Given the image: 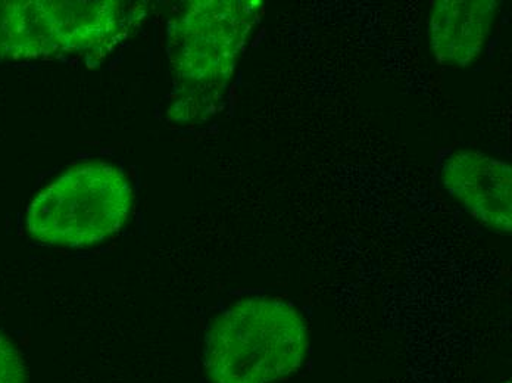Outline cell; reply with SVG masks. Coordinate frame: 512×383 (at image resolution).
I'll return each mask as SVG.
<instances>
[{
    "label": "cell",
    "mask_w": 512,
    "mask_h": 383,
    "mask_svg": "<svg viewBox=\"0 0 512 383\" xmlns=\"http://www.w3.org/2000/svg\"><path fill=\"white\" fill-rule=\"evenodd\" d=\"M121 24L123 8L114 0H0V61L101 51Z\"/></svg>",
    "instance_id": "277c9868"
},
{
    "label": "cell",
    "mask_w": 512,
    "mask_h": 383,
    "mask_svg": "<svg viewBox=\"0 0 512 383\" xmlns=\"http://www.w3.org/2000/svg\"><path fill=\"white\" fill-rule=\"evenodd\" d=\"M262 11L259 0H196L181 9L168 28L170 121L201 124L218 111Z\"/></svg>",
    "instance_id": "6da1fadb"
},
{
    "label": "cell",
    "mask_w": 512,
    "mask_h": 383,
    "mask_svg": "<svg viewBox=\"0 0 512 383\" xmlns=\"http://www.w3.org/2000/svg\"><path fill=\"white\" fill-rule=\"evenodd\" d=\"M439 182L471 219L490 232L511 235L510 163L479 149H455L440 161Z\"/></svg>",
    "instance_id": "5b68a950"
},
{
    "label": "cell",
    "mask_w": 512,
    "mask_h": 383,
    "mask_svg": "<svg viewBox=\"0 0 512 383\" xmlns=\"http://www.w3.org/2000/svg\"><path fill=\"white\" fill-rule=\"evenodd\" d=\"M0 383H27V367L17 345L0 330Z\"/></svg>",
    "instance_id": "52a82bcc"
},
{
    "label": "cell",
    "mask_w": 512,
    "mask_h": 383,
    "mask_svg": "<svg viewBox=\"0 0 512 383\" xmlns=\"http://www.w3.org/2000/svg\"><path fill=\"white\" fill-rule=\"evenodd\" d=\"M131 207L133 188L120 167L101 161L80 164L31 201L27 232L51 247H92L123 229Z\"/></svg>",
    "instance_id": "3957f363"
},
{
    "label": "cell",
    "mask_w": 512,
    "mask_h": 383,
    "mask_svg": "<svg viewBox=\"0 0 512 383\" xmlns=\"http://www.w3.org/2000/svg\"><path fill=\"white\" fill-rule=\"evenodd\" d=\"M309 329L304 313L282 298L256 295L224 308L205 336L209 383H276L304 367Z\"/></svg>",
    "instance_id": "7a4b0ae2"
},
{
    "label": "cell",
    "mask_w": 512,
    "mask_h": 383,
    "mask_svg": "<svg viewBox=\"0 0 512 383\" xmlns=\"http://www.w3.org/2000/svg\"><path fill=\"white\" fill-rule=\"evenodd\" d=\"M495 0H440L429 17L432 54L443 67H468L485 51L498 17Z\"/></svg>",
    "instance_id": "8992f818"
},
{
    "label": "cell",
    "mask_w": 512,
    "mask_h": 383,
    "mask_svg": "<svg viewBox=\"0 0 512 383\" xmlns=\"http://www.w3.org/2000/svg\"><path fill=\"white\" fill-rule=\"evenodd\" d=\"M502 383H511V381H507V382H502Z\"/></svg>",
    "instance_id": "ba28073f"
}]
</instances>
